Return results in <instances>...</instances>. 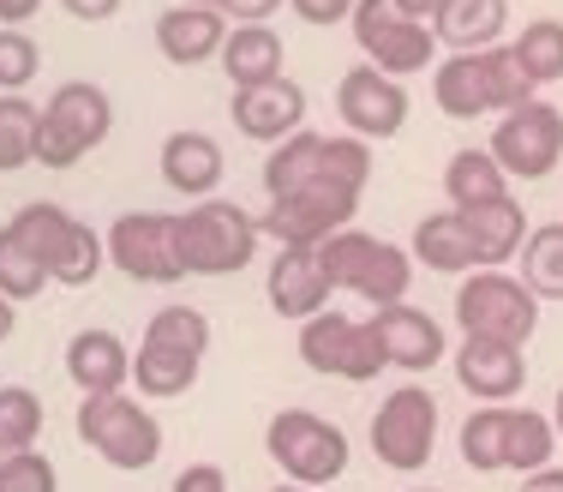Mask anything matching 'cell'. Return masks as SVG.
<instances>
[{"instance_id":"9c48e42d","label":"cell","mask_w":563,"mask_h":492,"mask_svg":"<svg viewBox=\"0 0 563 492\" xmlns=\"http://www.w3.org/2000/svg\"><path fill=\"white\" fill-rule=\"evenodd\" d=\"M438 450V396L426 384H396L372 415V457L396 474H420Z\"/></svg>"},{"instance_id":"816d5d0a","label":"cell","mask_w":563,"mask_h":492,"mask_svg":"<svg viewBox=\"0 0 563 492\" xmlns=\"http://www.w3.org/2000/svg\"><path fill=\"white\" fill-rule=\"evenodd\" d=\"M271 492H312V486H294V481H282V486H271Z\"/></svg>"},{"instance_id":"f1b7e54d","label":"cell","mask_w":563,"mask_h":492,"mask_svg":"<svg viewBox=\"0 0 563 492\" xmlns=\"http://www.w3.org/2000/svg\"><path fill=\"white\" fill-rule=\"evenodd\" d=\"M36 438H43V396L31 384H0V474L31 457Z\"/></svg>"},{"instance_id":"e0dca14e","label":"cell","mask_w":563,"mask_h":492,"mask_svg":"<svg viewBox=\"0 0 563 492\" xmlns=\"http://www.w3.org/2000/svg\"><path fill=\"white\" fill-rule=\"evenodd\" d=\"M156 168H163V186H168V193H180L186 205H198V198H217L228 156H222V144L210 139V132L180 127V132H168V139H163Z\"/></svg>"},{"instance_id":"277c9868","label":"cell","mask_w":563,"mask_h":492,"mask_svg":"<svg viewBox=\"0 0 563 492\" xmlns=\"http://www.w3.org/2000/svg\"><path fill=\"white\" fill-rule=\"evenodd\" d=\"M264 450H271V462L282 469V481L312 486V492L347 474V433L336 420L312 415V408H282V415H271Z\"/></svg>"},{"instance_id":"74e56055","label":"cell","mask_w":563,"mask_h":492,"mask_svg":"<svg viewBox=\"0 0 563 492\" xmlns=\"http://www.w3.org/2000/svg\"><path fill=\"white\" fill-rule=\"evenodd\" d=\"M43 73V48L31 31H0V97H24V85Z\"/></svg>"},{"instance_id":"7dc6e473","label":"cell","mask_w":563,"mask_h":492,"mask_svg":"<svg viewBox=\"0 0 563 492\" xmlns=\"http://www.w3.org/2000/svg\"><path fill=\"white\" fill-rule=\"evenodd\" d=\"M390 7L401 12V19H420V24H432V12H438V0H390Z\"/></svg>"},{"instance_id":"7402d4cb","label":"cell","mask_w":563,"mask_h":492,"mask_svg":"<svg viewBox=\"0 0 563 492\" xmlns=\"http://www.w3.org/2000/svg\"><path fill=\"white\" fill-rule=\"evenodd\" d=\"M408 252H413V264H426V271H438V276H474L479 271V252H474V234H467L462 210H432V217H420Z\"/></svg>"},{"instance_id":"bcb514c9","label":"cell","mask_w":563,"mask_h":492,"mask_svg":"<svg viewBox=\"0 0 563 492\" xmlns=\"http://www.w3.org/2000/svg\"><path fill=\"white\" fill-rule=\"evenodd\" d=\"M521 492H563V469H558V462H552V469L528 474V481H521Z\"/></svg>"},{"instance_id":"6da1fadb","label":"cell","mask_w":563,"mask_h":492,"mask_svg":"<svg viewBox=\"0 0 563 492\" xmlns=\"http://www.w3.org/2000/svg\"><path fill=\"white\" fill-rule=\"evenodd\" d=\"M258 217L234 198H198L174 217V252L186 276H240L258 259Z\"/></svg>"},{"instance_id":"8992f818","label":"cell","mask_w":563,"mask_h":492,"mask_svg":"<svg viewBox=\"0 0 563 492\" xmlns=\"http://www.w3.org/2000/svg\"><path fill=\"white\" fill-rule=\"evenodd\" d=\"M360 198H366L360 186H347L336 175H318L312 186H300V193L271 198V210L258 217V234L276 247H324L330 234L354 229Z\"/></svg>"},{"instance_id":"ee69618b","label":"cell","mask_w":563,"mask_h":492,"mask_svg":"<svg viewBox=\"0 0 563 492\" xmlns=\"http://www.w3.org/2000/svg\"><path fill=\"white\" fill-rule=\"evenodd\" d=\"M60 12H66V19H78V24H109L120 12V0H60Z\"/></svg>"},{"instance_id":"c3c4849f","label":"cell","mask_w":563,"mask_h":492,"mask_svg":"<svg viewBox=\"0 0 563 492\" xmlns=\"http://www.w3.org/2000/svg\"><path fill=\"white\" fill-rule=\"evenodd\" d=\"M12 325H19V307H12V300H7V295H0V342H7V337H12Z\"/></svg>"},{"instance_id":"1f68e13d","label":"cell","mask_w":563,"mask_h":492,"mask_svg":"<svg viewBox=\"0 0 563 492\" xmlns=\"http://www.w3.org/2000/svg\"><path fill=\"white\" fill-rule=\"evenodd\" d=\"M509 55H516L521 73L533 78V90L558 85V78H563V19H533V24H521V36L509 43Z\"/></svg>"},{"instance_id":"44dd1931","label":"cell","mask_w":563,"mask_h":492,"mask_svg":"<svg viewBox=\"0 0 563 492\" xmlns=\"http://www.w3.org/2000/svg\"><path fill=\"white\" fill-rule=\"evenodd\" d=\"M43 264H48V283H60V288H90L102 271H109V247H102V234L90 229L85 217H73V210H66V222L55 229V241H48Z\"/></svg>"},{"instance_id":"ba28073f","label":"cell","mask_w":563,"mask_h":492,"mask_svg":"<svg viewBox=\"0 0 563 492\" xmlns=\"http://www.w3.org/2000/svg\"><path fill=\"white\" fill-rule=\"evenodd\" d=\"M300 361L312 372H324V379H342V384H372L390 367L372 318H347L336 307H324L318 318L300 325Z\"/></svg>"},{"instance_id":"b9f144b4","label":"cell","mask_w":563,"mask_h":492,"mask_svg":"<svg viewBox=\"0 0 563 492\" xmlns=\"http://www.w3.org/2000/svg\"><path fill=\"white\" fill-rule=\"evenodd\" d=\"M288 7L300 12L306 24H324V31H330V24H347V12H354V0H288Z\"/></svg>"},{"instance_id":"2e32d148","label":"cell","mask_w":563,"mask_h":492,"mask_svg":"<svg viewBox=\"0 0 563 492\" xmlns=\"http://www.w3.org/2000/svg\"><path fill=\"white\" fill-rule=\"evenodd\" d=\"M372 330H378L384 361L396 372H432L438 361H450V337L426 307H408V300L384 307V313H372Z\"/></svg>"},{"instance_id":"52a82bcc","label":"cell","mask_w":563,"mask_h":492,"mask_svg":"<svg viewBox=\"0 0 563 492\" xmlns=\"http://www.w3.org/2000/svg\"><path fill=\"white\" fill-rule=\"evenodd\" d=\"M347 31H354L366 66H378L384 78H408V73H432L438 66V36L432 24L401 19L390 0H354L347 12Z\"/></svg>"},{"instance_id":"f5cc1de1","label":"cell","mask_w":563,"mask_h":492,"mask_svg":"<svg viewBox=\"0 0 563 492\" xmlns=\"http://www.w3.org/2000/svg\"><path fill=\"white\" fill-rule=\"evenodd\" d=\"M408 492H438V486H408Z\"/></svg>"},{"instance_id":"ffe728a7","label":"cell","mask_w":563,"mask_h":492,"mask_svg":"<svg viewBox=\"0 0 563 492\" xmlns=\"http://www.w3.org/2000/svg\"><path fill=\"white\" fill-rule=\"evenodd\" d=\"M509 24V0H438L432 12V36L450 55H486L504 43Z\"/></svg>"},{"instance_id":"4dcf8cb0","label":"cell","mask_w":563,"mask_h":492,"mask_svg":"<svg viewBox=\"0 0 563 492\" xmlns=\"http://www.w3.org/2000/svg\"><path fill=\"white\" fill-rule=\"evenodd\" d=\"M521 283L533 300H563V222H540L521 241Z\"/></svg>"},{"instance_id":"484cf974","label":"cell","mask_w":563,"mask_h":492,"mask_svg":"<svg viewBox=\"0 0 563 492\" xmlns=\"http://www.w3.org/2000/svg\"><path fill=\"white\" fill-rule=\"evenodd\" d=\"M318 175H324V132L300 127L294 139L271 144V156H264V198H288L300 186H312Z\"/></svg>"},{"instance_id":"5bb4252c","label":"cell","mask_w":563,"mask_h":492,"mask_svg":"<svg viewBox=\"0 0 563 492\" xmlns=\"http://www.w3.org/2000/svg\"><path fill=\"white\" fill-rule=\"evenodd\" d=\"M228 114H234V132L252 144H282L294 139V132L306 127V90L294 85L288 73L271 78V85H252V90H234V102H228Z\"/></svg>"},{"instance_id":"f6af8a7d","label":"cell","mask_w":563,"mask_h":492,"mask_svg":"<svg viewBox=\"0 0 563 492\" xmlns=\"http://www.w3.org/2000/svg\"><path fill=\"white\" fill-rule=\"evenodd\" d=\"M43 12V0H0V31H24Z\"/></svg>"},{"instance_id":"ac0fdd59","label":"cell","mask_w":563,"mask_h":492,"mask_svg":"<svg viewBox=\"0 0 563 492\" xmlns=\"http://www.w3.org/2000/svg\"><path fill=\"white\" fill-rule=\"evenodd\" d=\"M66 379H73L78 396H114L132 384V349L114 337V330L90 325L66 342Z\"/></svg>"},{"instance_id":"836d02e7","label":"cell","mask_w":563,"mask_h":492,"mask_svg":"<svg viewBox=\"0 0 563 492\" xmlns=\"http://www.w3.org/2000/svg\"><path fill=\"white\" fill-rule=\"evenodd\" d=\"M139 342H156V349H174V354L205 361V354H210V318L198 307H156Z\"/></svg>"},{"instance_id":"681fc988","label":"cell","mask_w":563,"mask_h":492,"mask_svg":"<svg viewBox=\"0 0 563 492\" xmlns=\"http://www.w3.org/2000/svg\"><path fill=\"white\" fill-rule=\"evenodd\" d=\"M552 427H558V438H563V391L552 396Z\"/></svg>"},{"instance_id":"cb8c5ba5","label":"cell","mask_w":563,"mask_h":492,"mask_svg":"<svg viewBox=\"0 0 563 492\" xmlns=\"http://www.w3.org/2000/svg\"><path fill=\"white\" fill-rule=\"evenodd\" d=\"M432 102L450 121H486L492 114V85H486V55H450L432 66Z\"/></svg>"},{"instance_id":"7bdbcfd3","label":"cell","mask_w":563,"mask_h":492,"mask_svg":"<svg viewBox=\"0 0 563 492\" xmlns=\"http://www.w3.org/2000/svg\"><path fill=\"white\" fill-rule=\"evenodd\" d=\"M282 0H222V19L228 24H271V12Z\"/></svg>"},{"instance_id":"4fadbf2b","label":"cell","mask_w":563,"mask_h":492,"mask_svg":"<svg viewBox=\"0 0 563 492\" xmlns=\"http://www.w3.org/2000/svg\"><path fill=\"white\" fill-rule=\"evenodd\" d=\"M455 384H462L474 403L504 408L509 396L528 391V349H509V342H486V337H462L450 354Z\"/></svg>"},{"instance_id":"d6986e66","label":"cell","mask_w":563,"mask_h":492,"mask_svg":"<svg viewBox=\"0 0 563 492\" xmlns=\"http://www.w3.org/2000/svg\"><path fill=\"white\" fill-rule=\"evenodd\" d=\"M234 24L210 7H186L174 0L168 12H156V48H163L168 66H205V61H222V43Z\"/></svg>"},{"instance_id":"d4e9b609","label":"cell","mask_w":563,"mask_h":492,"mask_svg":"<svg viewBox=\"0 0 563 492\" xmlns=\"http://www.w3.org/2000/svg\"><path fill=\"white\" fill-rule=\"evenodd\" d=\"M467 234H474V252H479V271H498L521 252L528 241V210L516 198H498V205H479V210H462Z\"/></svg>"},{"instance_id":"3957f363","label":"cell","mask_w":563,"mask_h":492,"mask_svg":"<svg viewBox=\"0 0 563 492\" xmlns=\"http://www.w3.org/2000/svg\"><path fill=\"white\" fill-rule=\"evenodd\" d=\"M78 438L97 450L109 469L120 474H139V469H156L163 457V420L139 403L132 391H114V396H78V415H73Z\"/></svg>"},{"instance_id":"30bf717a","label":"cell","mask_w":563,"mask_h":492,"mask_svg":"<svg viewBox=\"0 0 563 492\" xmlns=\"http://www.w3.org/2000/svg\"><path fill=\"white\" fill-rule=\"evenodd\" d=\"M486 151L509 181H545L563 163V109L545 97H533V102H521V109L498 114Z\"/></svg>"},{"instance_id":"9a60e30c","label":"cell","mask_w":563,"mask_h":492,"mask_svg":"<svg viewBox=\"0 0 563 492\" xmlns=\"http://www.w3.org/2000/svg\"><path fill=\"white\" fill-rule=\"evenodd\" d=\"M330 276L324 264H318L312 247H276V264L271 276H264V300H271L276 318H288V325H306V318H318L330 307Z\"/></svg>"},{"instance_id":"603a6c76","label":"cell","mask_w":563,"mask_h":492,"mask_svg":"<svg viewBox=\"0 0 563 492\" xmlns=\"http://www.w3.org/2000/svg\"><path fill=\"white\" fill-rule=\"evenodd\" d=\"M282 66H288V55H282V36L276 24H234L222 43V73L234 90H252V85H271V78H282Z\"/></svg>"},{"instance_id":"83f0119b","label":"cell","mask_w":563,"mask_h":492,"mask_svg":"<svg viewBox=\"0 0 563 492\" xmlns=\"http://www.w3.org/2000/svg\"><path fill=\"white\" fill-rule=\"evenodd\" d=\"M198 367L192 354H174V349H156V342H139L132 349V384H139L144 403H174L198 384Z\"/></svg>"},{"instance_id":"d590c367","label":"cell","mask_w":563,"mask_h":492,"mask_svg":"<svg viewBox=\"0 0 563 492\" xmlns=\"http://www.w3.org/2000/svg\"><path fill=\"white\" fill-rule=\"evenodd\" d=\"M43 288H48L43 259H36V252L24 247L12 229H0V295H7L12 307H24V300H36Z\"/></svg>"},{"instance_id":"4316f807","label":"cell","mask_w":563,"mask_h":492,"mask_svg":"<svg viewBox=\"0 0 563 492\" xmlns=\"http://www.w3.org/2000/svg\"><path fill=\"white\" fill-rule=\"evenodd\" d=\"M444 193H450V210H479V205H498L509 198V175L492 163V151H455L444 163Z\"/></svg>"},{"instance_id":"f546056e","label":"cell","mask_w":563,"mask_h":492,"mask_svg":"<svg viewBox=\"0 0 563 492\" xmlns=\"http://www.w3.org/2000/svg\"><path fill=\"white\" fill-rule=\"evenodd\" d=\"M558 457V427L552 415H540V408H509V438H504V469H516L521 481L540 469H552Z\"/></svg>"},{"instance_id":"7a4b0ae2","label":"cell","mask_w":563,"mask_h":492,"mask_svg":"<svg viewBox=\"0 0 563 492\" xmlns=\"http://www.w3.org/2000/svg\"><path fill=\"white\" fill-rule=\"evenodd\" d=\"M114 132V97L90 78L55 85L36 114V163L43 168H78L90 151H102Z\"/></svg>"},{"instance_id":"ab89813d","label":"cell","mask_w":563,"mask_h":492,"mask_svg":"<svg viewBox=\"0 0 563 492\" xmlns=\"http://www.w3.org/2000/svg\"><path fill=\"white\" fill-rule=\"evenodd\" d=\"M0 492H60V474H55V462H48L43 450H31V457H19L7 474H0Z\"/></svg>"},{"instance_id":"60d3db41","label":"cell","mask_w":563,"mask_h":492,"mask_svg":"<svg viewBox=\"0 0 563 492\" xmlns=\"http://www.w3.org/2000/svg\"><path fill=\"white\" fill-rule=\"evenodd\" d=\"M168 492H228V474L217 469V462H186Z\"/></svg>"},{"instance_id":"8fae6325","label":"cell","mask_w":563,"mask_h":492,"mask_svg":"<svg viewBox=\"0 0 563 492\" xmlns=\"http://www.w3.org/2000/svg\"><path fill=\"white\" fill-rule=\"evenodd\" d=\"M102 247H109V264L120 276H132V283H151V288L186 283L168 210H126V217H114L109 234H102Z\"/></svg>"},{"instance_id":"e575fe53","label":"cell","mask_w":563,"mask_h":492,"mask_svg":"<svg viewBox=\"0 0 563 492\" xmlns=\"http://www.w3.org/2000/svg\"><path fill=\"white\" fill-rule=\"evenodd\" d=\"M36 102L31 97H0V175H19L36 163Z\"/></svg>"},{"instance_id":"f35d334b","label":"cell","mask_w":563,"mask_h":492,"mask_svg":"<svg viewBox=\"0 0 563 492\" xmlns=\"http://www.w3.org/2000/svg\"><path fill=\"white\" fill-rule=\"evenodd\" d=\"M324 175H336V181H347V186H360V193H366V181H372V144L354 139V132L324 139Z\"/></svg>"},{"instance_id":"7c38bea8","label":"cell","mask_w":563,"mask_h":492,"mask_svg":"<svg viewBox=\"0 0 563 492\" xmlns=\"http://www.w3.org/2000/svg\"><path fill=\"white\" fill-rule=\"evenodd\" d=\"M336 114L347 121V132L366 144H384L408 127V85L401 78H384L378 66H347L336 85Z\"/></svg>"},{"instance_id":"d6a6232c","label":"cell","mask_w":563,"mask_h":492,"mask_svg":"<svg viewBox=\"0 0 563 492\" xmlns=\"http://www.w3.org/2000/svg\"><path fill=\"white\" fill-rule=\"evenodd\" d=\"M504 438H509V408H474V415L462 420V433H455V445H462V462L474 474H498L504 469Z\"/></svg>"},{"instance_id":"8d00e7d4","label":"cell","mask_w":563,"mask_h":492,"mask_svg":"<svg viewBox=\"0 0 563 492\" xmlns=\"http://www.w3.org/2000/svg\"><path fill=\"white\" fill-rule=\"evenodd\" d=\"M486 85H492V114H509V109H521V102L540 97V90H533V78L521 73V61L509 55V43L486 48Z\"/></svg>"},{"instance_id":"f907efd6","label":"cell","mask_w":563,"mask_h":492,"mask_svg":"<svg viewBox=\"0 0 563 492\" xmlns=\"http://www.w3.org/2000/svg\"><path fill=\"white\" fill-rule=\"evenodd\" d=\"M186 7H210V12H222V0H186Z\"/></svg>"},{"instance_id":"5b68a950","label":"cell","mask_w":563,"mask_h":492,"mask_svg":"<svg viewBox=\"0 0 563 492\" xmlns=\"http://www.w3.org/2000/svg\"><path fill=\"white\" fill-rule=\"evenodd\" d=\"M455 325H462V337L528 349L533 330H540V300H533L528 283L509 276V271H474L455 288Z\"/></svg>"}]
</instances>
